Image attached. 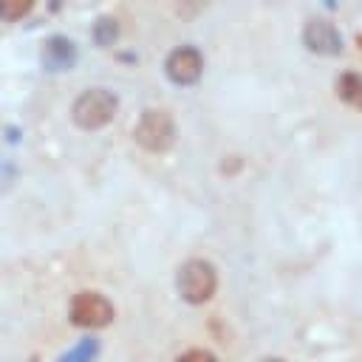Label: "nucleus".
Returning <instances> with one entry per match:
<instances>
[{"instance_id":"1","label":"nucleus","mask_w":362,"mask_h":362,"mask_svg":"<svg viewBox=\"0 0 362 362\" xmlns=\"http://www.w3.org/2000/svg\"><path fill=\"white\" fill-rule=\"evenodd\" d=\"M116 110H119V99H116L113 90H107V88H88V90H82L74 99L71 119L82 130H102L105 124L113 122Z\"/></svg>"},{"instance_id":"2","label":"nucleus","mask_w":362,"mask_h":362,"mask_svg":"<svg viewBox=\"0 0 362 362\" xmlns=\"http://www.w3.org/2000/svg\"><path fill=\"white\" fill-rule=\"evenodd\" d=\"M175 288H178L181 300H187L189 305H201L215 294L218 272H215V266L209 260L192 257V260L181 263V269L175 274Z\"/></svg>"},{"instance_id":"3","label":"nucleus","mask_w":362,"mask_h":362,"mask_svg":"<svg viewBox=\"0 0 362 362\" xmlns=\"http://www.w3.org/2000/svg\"><path fill=\"white\" fill-rule=\"evenodd\" d=\"M133 139L147 153H167L175 144V122L164 110H144L136 122Z\"/></svg>"},{"instance_id":"4","label":"nucleus","mask_w":362,"mask_h":362,"mask_svg":"<svg viewBox=\"0 0 362 362\" xmlns=\"http://www.w3.org/2000/svg\"><path fill=\"white\" fill-rule=\"evenodd\" d=\"M113 303L99 291H79L68 305V317L79 328H105L113 322Z\"/></svg>"},{"instance_id":"5","label":"nucleus","mask_w":362,"mask_h":362,"mask_svg":"<svg viewBox=\"0 0 362 362\" xmlns=\"http://www.w3.org/2000/svg\"><path fill=\"white\" fill-rule=\"evenodd\" d=\"M164 71L170 76V82L187 88V85H195L204 74V57L198 48L192 45H178L167 54V62H164Z\"/></svg>"},{"instance_id":"6","label":"nucleus","mask_w":362,"mask_h":362,"mask_svg":"<svg viewBox=\"0 0 362 362\" xmlns=\"http://www.w3.org/2000/svg\"><path fill=\"white\" fill-rule=\"evenodd\" d=\"M303 42L311 54H320V57H337L342 51V37L339 31L328 23V20H308L305 28H303Z\"/></svg>"},{"instance_id":"7","label":"nucleus","mask_w":362,"mask_h":362,"mask_svg":"<svg viewBox=\"0 0 362 362\" xmlns=\"http://www.w3.org/2000/svg\"><path fill=\"white\" fill-rule=\"evenodd\" d=\"M74 62H76V45L68 37L54 34V37H48L42 42V65H45V71L59 74V71L74 68Z\"/></svg>"},{"instance_id":"8","label":"nucleus","mask_w":362,"mask_h":362,"mask_svg":"<svg viewBox=\"0 0 362 362\" xmlns=\"http://www.w3.org/2000/svg\"><path fill=\"white\" fill-rule=\"evenodd\" d=\"M337 96L345 105L362 110V74H356V71L339 74V79H337Z\"/></svg>"},{"instance_id":"9","label":"nucleus","mask_w":362,"mask_h":362,"mask_svg":"<svg viewBox=\"0 0 362 362\" xmlns=\"http://www.w3.org/2000/svg\"><path fill=\"white\" fill-rule=\"evenodd\" d=\"M93 42L96 45H113L116 40H119V23L113 20V17H99L96 23H93Z\"/></svg>"},{"instance_id":"10","label":"nucleus","mask_w":362,"mask_h":362,"mask_svg":"<svg viewBox=\"0 0 362 362\" xmlns=\"http://www.w3.org/2000/svg\"><path fill=\"white\" fill-rule=\"evenodd\" d=\"M34 3L37 0H0V20H6V23L23 20L34 8Z\"/></svg>"},{"instance_id":"11","label":"nucleus","mask_w":362,"mask_h":362,"mask_svg":"<svg viewBox=\"0 0 362 362\" xmlns=\"http://www.w3.org/2000/svg\"><path fill=\"white\" fill-rule=\"evenodd\" d=\"M99 354V342L96 339H82L71 354H65L59 362H90Z\"/></svg>"},{"instance_id":"12","label":"nucleus","mask_w":362,"mask_h":362,"mask_svg":"<svg viewBox=\"0 0 362 362\" xmlns=\"http://www.w3.org/2000/svg\"><path fill=\"white\" fill-rule=\"evenodd\" d=\"M206 6H209V0H175V11H178V17H184V20L198 17Z\"/></svg>"},{"instance_id":"13","label":"nucleus","mask_w":362,"mask_h":362,"mask_svg":"<svg viewBox=\"0 0 362 362\" xmlns=\"http://www.w3.org/2000/svg\"><path fill=\"white\" fill-rule=\"evenodd\" d=\"M178 362H218V356L209 351H187L178 356Z\"/></svg>"},{"instance_id":"14","label":"nucleus","mask_w":362,"mask_h":362,"mask_svg":"<svg viewBox=\"0 0 362 362\" xmlns=\"http://www.w3.org/2000/svg\"><path fill=\"white\" fill-rule=\"evenodd\" d=\"M260 362H283V359H277V356H266V359H260Z\"/></svg>"}]
</instances>
